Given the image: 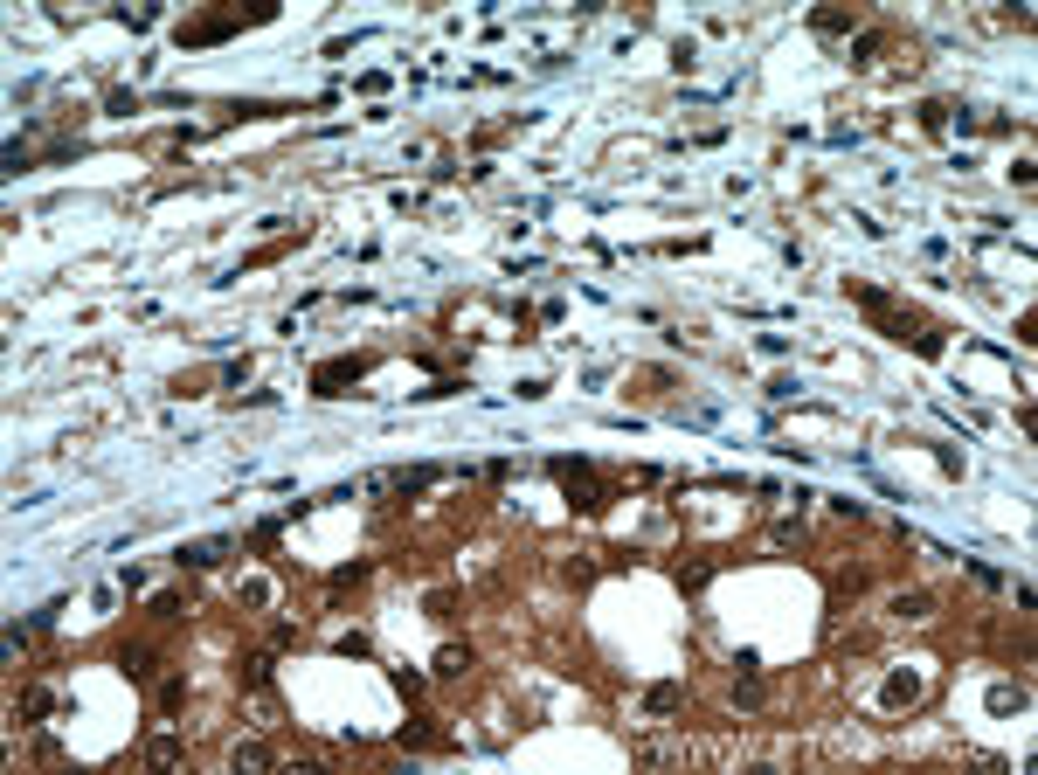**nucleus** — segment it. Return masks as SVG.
I'll use <instances>...</instances> for the list:
<instances>
[{
  "mask_svg": "<svg viewBox=\"0 0 1038 775\" xmlns=\"http://www.w3.org/2000/svg\"><path fill=\"white\" fill-rule=\"evenodd\" d=\"M229 554V541H194V547H181V568H215Z\"/></svg>",
  "mask_w": 1038,
  "mask_h": 775,
  "instance_id": "f257e3e1",
  "label": "nucleus"
},
{
  "mask_svg": "<svg viewBox=\"0 0 1038 775\" xmlns=\"http://www.w3.org/2000/svg\"><path fill=\"white\" fill-rule=\"evenodd\" d=\"M464 672H471V651L443 644V651H437V678H464Z\"/></svg>",
  "mask_w": 1038,
  "mask_h": 775,
  "instance_id": "f03ea898",
  "label": "nucleus"
},
{
  "mask_svg": "<svg viewBox=\"0 0 1038 775\" xmlns=\"http://www.w3.org/2000/svg\"><path fill=\"white\" fill-rule=\"evenodd\" d=\"M118 665H125L132 678H146V672H153V651H146V644H125V651H118Z\"/></svg>",
  "mask_w": 1038,
  "mask_h": 775,
  "instance_id": "7ed1b4c3",
  "label": "nucleus"
}]
</instances>
